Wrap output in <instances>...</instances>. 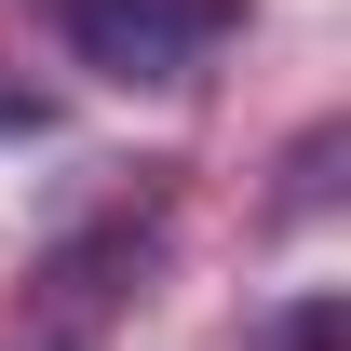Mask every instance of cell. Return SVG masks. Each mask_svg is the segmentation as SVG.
<instances>
[{
	"label": "cell",
	"instance_id": "obj_1",
	"mask_svg": "<svg viewBox=\"0 0 351 351\" xmlns=\"http://www.w3.org/2000/svg\"><path fill=\"white\" fill-rule=\"evenodd\" d=\"M68 54L122 95H176L230 54V0H68Z\"/></svg>",
	"mask_w": 351,
	"mask_h": 351
},
{
	"label": "cell",
	"instance_id": "obj_2",
	"mask_svg": "<svg viewBox=\"0 0 351 351\" xmlns=\"http://www.w3.org/2000/svg\"><path fill=\"white\" fill-rule=\"evenodd\" d=\"M0 135H41V95L27 82H0Z\"/></svg>",
	"mask_w": 351,
	"mask_h": 351
}]
</instances>
